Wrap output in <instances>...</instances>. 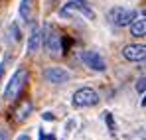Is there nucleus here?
<instances>
[{
  "instance_id": "aec40b11",
  "label": "nucleus",
  "mask_w": 146,
  "mask_h": 140,
  "mask_svg": "<svg viewBox=\"0 0 146 140\" xmlns=\"http://www.w3.org/2000/svg\"><path fill=\"white\" fill-rule=\"evenodd\" d=\"M18 140H30V136H26V134H22V136H20Z\"/></svg>"
},
{
  "instance_id": "6e6552de",
  "label": "nucleus",
  "mask_w": 146,
  "mask_h": 140,
  "mask_svg": "<svg viewBox=\"0 0 146 140\" xmlns=\"http://www.w3.org/2000/svg\"><path fill=\"white\" fill-rule=\"evenodd\" d=\"M42 46V30L38 24H32L30 34H28V53H36Z\"/></svg>"
},
{
  "instance_id": "f3484780",
  "label": "nucleus",
  "mask_w": 146,
  "mask_h": 140,
  "mask_svg": "<svg viewBox=\"0 0 146 140\" xmlns=\"http://www.w3.org/2000/svg\"><path fill=\"white\" fill-rule=\"evenodd\" d=\"M0 140H8V132L4 128H0Z\"/></svg>"
},
{
  "instance_id": "f257e3e1",
  "label": "nucleus",
  "mask_w": 146,
  "mask_h": 140,
  "mask_svg": "<svg viewBox=\"0 0 146 140\" xmlns=\"http://www.w3.org/2000/svg\"><path fill=\"white\" fill-rule=\"evenodd\" d=\"M42 46L46 47L51 57H59L63 53V44H61V34L51 26V24H46L44 30H42Z\"/></svg>"
},
{
  "instance_id": "f8f14e48",
  "label": "nucleus",
  "mask_w": 146,
  "mask_h": 140,
  "mask_svg": "<svg viewBox=\"0 0 146 140\" xmlns=\"http://www.w3.org/2000/svg\"><path fill=\"white\" fill-rule=\"evenodd\" d=\"M32 6H34V0H22L20 2V8H18V14H20V18L22 20H30V16H32Z\"/></svg>"
},
{
  "instance_id": "2eb2a0df",
  "label": "nucleus",
  "mask_w": 146,
  "mask_h": 140,
  "mask_svg": "<svg viewBox=\"0 0 146 140\" xmlns=\"http://www.w3.org/2000/svg\"><path fill=\"white\" fill-rule=\"evenodd\" d=\"M144 83H146V79H144V75H142V77L136 81V85H134V87H136V91H138L140 95H144V87H146Z\"/></svg>"
},
{
  "instance_id": "1a4fd4ad",
  "label": "nucleus",
  "mask_w": 146,
  "mask_h": 140,
  "mask_svg": "<svg viewBox=\"0 0 146 140\" xmlns=\"http://www.w3.org/2000/svg\"><path fill=\"white\" fill-rule=\"evenodd\" d=\"M128 28H130V36H134V38H142L146 34V18H144V12L140 14V16H134L130 24H128Z\"/></svg>"
},
{
  "instance_id": "f03ea898",
  "label": "nucleus",
  "mask_w": 146,
  "mask_h": 140,
  "mask_svg": "<svg viewBox=\"0 0 146 140\" xmlns=\"http://www.w3.org/2000/svg\"><path fill=\"white\" fill-rule=\"evenodd\" d=\"M28 71L24 67H20V69L14 71V75H12V79H10V83L6 85V89H4V99L6 101H14L18 95L22 93V89L26 87V83H28Z\"/></svg>"
},
{
  "instance_id": "a211bd4d",
  "label": "nucleus",
  "mask_w": 146,
  "mask_h": 140,
  "mask_svg": "<svg viewBox=\"0 0 146 140\" xmlns=\"http://www.w3.org/2000/svg\"><path fill=\"white\" fill-rule=\"evenodd\" d=\"M42 118H44V120H53V115H51V113H44Z\"/></svg>"
},
{
  "instance_id": "423d86ee",
  "label": "nucleus",
  "mask_w": 146,
  "mask_h": 140,
  "mask_svg": "<svg viewBox=\"0 0 146 140\" xmlns=\"http://www.w3.org/2000/svg\"><path fill=\"white\" fill-rule=\"evenodd\" d=\"M44 79L51 85H65L71 79V73L65 67H48L44 71Z\"/></svg>"
},
{
  "instance_id": "9d476101",
  "label": "nucleus",
  "mask_w": 146,
  "mask_h": 140,
  "mask_svg": "<svg viewBox=\"0 0 146 140\" xmlns=\"http://www.w3.org/2000/svg\"><path fill=\"white\" fill-rule=\"evenodd\" d=\"M32 109H34V107H32V101H28V99L22 101V103L18 105V109L14 111V120H16V122H26V120L30 118V115H32Z\"/></svg>"
},
{
  "instance_id": "0eeeda50",
  "label": "nucleus",
  "mask_w": 146,
  "mask_h": 140,
  "mask_svg": "<svg viewBox=\"0 0 146 140\" xmlns=\"http://www.w3.org/2000/svg\"><path fill=\"white\" fill-rule=\"evenodd\" d=\"M122 57L126 61H142L146 57V47L144 44H128L122 47Z\"/></svg>"
},
{
  "instance_id": "9b49d317",
  "label": "nucleus",
  "mask_w": 146,
  "mask_h": 140,
  "mask_svg": "<svg viewBox=\"0 0 146 140\" xmlns=\"http://www.w3.org/2000/svg\"><path fill=\"white\" fill-rule=\"evenodd\" d=\"M69 2H71L75 12H81L87 20H95V12H93V8H91V4L87 0H69Z\"/></svg>"
},
{
  "instance_id": "6ab92c4d",
  "label": "nucleus",
  "mask_w": 146,
  "mask_h": 140,
  "mask_svg": "<svg viewBox=\"0 0 146 140\" xmlns=\"http://www.w3.org/2000/svg\"><path fill=\"white\" fill-rule=\"evenodd\" d=\"M2 73H4V61L0 63V77H2Z\"/></svg>"
},
{
  "instance_id": "4468645a",
  "label": "nucleus",
  "mask_w": 146,
  "mask_h": 140,
  "mask_svg": "<svg viewBox=\"0 0 146 140\" xmlns=\"http://www.w3.org/2000/svg\"><path fill=\"white\" fill-rule=\"evenodd\" d=\"M105 122L109 124V130L115 134V132H117V128H115V120H113V115H111V113H105Z\"/></svg>"
},
{
  "instance_id": "39448f33",
  "label": "nucleus",
  "mask_w": 146,
  "mask_h": 140,
  "mask_svg": "<svg viewBox=\"0 0 146 140\" xmlns=\"http://www.w3.org/2000/svg\"><path fill=\"white\" fill-rule=\"evenodd\" d=\"M81 61L85 63V67L97 71V73L107 71V61L103 59V55H101L99 51H95V49H85V51L81 53Z\"/></svg>"
},
{
  "instance_id": "7ed1b4c3",
  "label": "nucleus",
  "mask_w": 146,
  "mask_h": 140,
  "mask_svg": "<svg viewBox=\"0 0 146 140\" xmlns=\"http://www.w3.org/2000/svg\"><path fill=\"white\" fill-rule=\"evenodd\" d=\"M99 101H101V97H99V93L95 89H91V87H81V89H77V91L73 93L71 105L77 107V109H85V107H95V105H99Z\"/></svg>"
},
{
  "instance_id": "20e7f679",
  "label": "nucleus",
  "mask_w": 146,
  "mask_h": 140,
  "mask_svg": "<svg viewBox=\"0 0 146 140\" xmlns=\"http://www.w3.org/2000/svg\"><path fill=\"white\" fill-rule=\"evenodd\" d=\"M134 16H136V12L132 8H126V6H113L107 12L109 22L113 24V26H117V28H126Z\"/></svg>"
},
{
  "instance_id": "dca6fc26",
  "label": "nucleus",
  "mask_w": 146,
  "mask_h": 140,
  "mask_svg": "<svg viewBox=\"0 0 146 140\" xmlns=\"http://www.w3.org/2000/svg\"><path fill=\"white\" fill-rule=\"evenodd\" d=\"M40 140H55V136H51V134H44V130H42V132H40Z\"/></svg>"
},
{
  "instance_id": "ddd939ff",
  "label": "nucleus",
  "mask_w": 146,
  "mask_h": 140,
  "mask_svg": "<svg viewBox=\"0 0 146 140\" xmlns=\"http://www.w3.org/2000/svg\"><path fill=\"white\" fill-rule=\"evenodd\" d=\"M8 30H10L12 38H14V42H20V40H22V34H20V30H18V24H16V22L10 24V28H8Z\"/></svg>"
}]
</instances>
